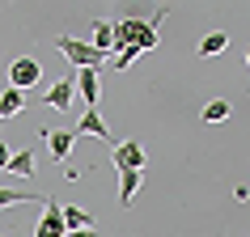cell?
I'll use <instances>...</instances> for the list:
<instances>
[{"instance_id": "obj_12", "label": "cell", "mask_w": 250, "mask_h": 237, "mask_svg": "<svg viewBox=\"0 0 250 237\" xmlns=\"http://www.w3.org/2000/svg\"><path fill=\"white\" fill-rule=\"evenodd\" d=\"M225 47H229V34H225V30H212V34L199 39V55H204V59H208V55H221Z\"/></svg>"}, {"instance_id": "obj_8", "label": "cell", "mask_w": 250, "mask_h": 237, "mask_svg": "<svg viewBox=\"0 0 250 237\" xmlns=\"http://www.w3.org/2000/svg\"><path fill=\"white\" fill-rule=\"evenodd\" d=\"M140 182H145V174H140V170H119V203H123V208H132Z\"/></svg>"}, {"instance_id": "obj_2", "label": "cell", "mask_w": 250, "mask_h": 237, "mask_svg": "<svg viewBox=\"0 0 250 237\" xmlns=\"http://www.w3.org/2000/svg\"><path fill=\"white\" fill-rule=\"evenodd\" d=\"M39 80H42V64L34 59V55H21V59L9 64V85H13V89L26 93V89H34Z\"/></svg>"}, {"instance_id": "obj_5", "label": "cell", "mask_w": 250, "mask_h": 237, "mask_svg": "<svg viewBox=\"0 0 250 237\" xmlns=\"http://www.w3.org/2000/svg\"><path fill=\"white\" fill-rule=\"evenodd\" d=\"M72 136H93V140H106V144H115V136H110L106 118L98 115V110H85V115H81V123L72 127Z\"/></svg>"}, {"instance_id": "obj_11", "label": "cell", "mask_w": 250, "mask_h": 237, "mask_svg": "<svg viewBox=\"0 0 250 237\" xmlns=\"http://www.w3.org/2000/svg\"><path fill=\"white\" fill-rule=\"evenodd\" d=\"M9 174H17V178H34V148H17L13 157H9Z\"/></svg>"}, {"instance_id": "obj_6", "label": "cell", "mask_w": 250, "mask_h": 237, "mask_svg": "<svg viewBox=\"0 0 250 237\" xmlns=\"http://www.w3.org/2000/svg\"><path fill=\"white\" fill-rule=\"evenodd\" d=\"M72 98H77V77H64V80H55L51 89H47V98H42V102L51 106V110H68V106H72Z\"/></svg>"}, {"instance_id": "obj_17", "label": "cell", "mask_w": 250, "mask_h": 237, "mask_svg": "<svg viewBox=\"0 0 250 237\" xmlns=\"http://www.w3.org/2000/svg\"><path fill=\"white\" fill-rule=\"evenodd\" d=\"M136 55H140L136 47H123V51H115V68H119V72H123V68H132V59H136Z\"/></svg>"}, {"instance_id": "obj_16", "label": "cell", "mask_w": 250, "mask_h": 237, "mask_svg": "<svg viewBox=\"0 0 250 237\" xmlns=\"http://www.w3.org/2000/svg\"><path fill=\"white\" fill-rule=\"evenodd\" d=\"M225 118H229V102H225V98H216V102L204 106V123H225Z\"/></svg>"}, {"instance_id": "obj_10", "label": "cell", "mask_w": 250, "mask_h": 237, "mask_svg": "<svg viewBox=\"0 0 250 237\" xmlns=\"http://www.w3.org/2000/svg\"><path fill=\"white\" fill-rule=\"evenodd\" d=\"M93 51H102V55H110L115 51V26L110 21H93Z\"/></svg>"}, {"instance_id": "obj_20", "label": "cell", "mask_w": 250, "mask_h": 237, "mask_svg": "<svg viewBox=\"0 0 250 237\" xmlns=\"http://www.w3.org/2000/svg\"><path fill=\"white\" fill-rule=\"evenodd\" d=\"M246 64H250V51H246Z\"/></svg>"}, {"instance_id": "obj_15", "label": "cell", "mask_w": 250, "mask_h": 237, "mask_svg": "<svg viewBox=\"0 0 250 237\" xmlns=\"http://www.w3.org/2000/svg\"><path fill=\"white\" fill-rule=\"evenodd\" d=\"M161 17H166V9H161L153 21H148V30L140 34V42H136V51H153V47H157V26H161Z\"/></svg>"}, {"instance_id": "obj_3", "label": "cell", "mask_w": 250, "mask_h": 237, "mask_svg": "<svg viewBox=\"0 0 250 237\" xmlns=\"http://www.w3.org/2000/svg\"><path fill=\"white\" fill-rule=\"evenodd\" d=\"M110 161H115V170H140V174H145V165H148L145 148L136 144V140H123V144H115V148H110Z\"/></svg>"}, {"instance_id": "obj_4", "label": "cell", "mask_w": 250, "mask_h": 237, "mask_svg": "<svg viewBox=\"0 0 250 237\" xmlns=\"http://www.w3.org/2000/svg\"><path fill=\"white\" fill-rule=\"evenodd\" d=\"M77 98L89 110H98V98H102V80H98V68H81L77 72Z\"/></svg>"}, {"instance_id": "obj_19", "label": "cell", "mask_w": 250, "mask_h": 237, "mask_svg": "<svg viewBox=\"0 0 250 237\" xmlns=\"http://www.w3.org/2000/svg\"><path fill=\"white\" fill-rule=\"evenodd\" d=\"M68 237H102L98 229H81V233H68Z\"/></svg>"}, {"instance_id": "obj_1", "label": "cell", "mask_w": 250, "mask_h": 237, "mask_svg": "<svg viewBox=\"0 0 250 237\" xmlns=\"http://www.w3.org/2000/svg\"><path fill=\"white\" fill-rule=\"evenodd\" d=\"M55 47L68 55V64H77V72H81V68H98V64H106V59H110V55L93 51V42H81V39H72V34H60V39H55Z\"/></svg>"}, {"instance_id": "obj_7", "label": "cell", "mask_w": 250, "mask_h": 237, "mask_svg": "<svg viewBox=\"0 0 250 237\" xmlns=\"http://www.w3.org/2000/svg\"><path fill=\"white\" fill-rule=\"evenodd\" d=\"M47 148H51V157L55 161H68V153H72V144H77V136L72 132H60V127H47Z\"/></svg>"}, {"instance_id": "obj_13", "label": "cell", "mask_w": 250, "mask_h": 237, "mask_svg": "<svg viewBox=\"0 0 250 237\" xmlns=\"http://www.w3.org/2000/svg\"><path fill=\"white\" fill-rule=\"evenodd\" d=\"M64 229L68 233H81V229H93V216L85 208H64Z\"/></svg>"}, {"instance_id": "obj_18", "label": "cell", "mask_w": 250, "mask_h": 237, "mask_svg": "<svg viewBox=\"0 0 250 237\" xmlns=\"http://www.w3.org/2000/svg\"><path fill=\"white\" fill-rule=\"evenodd\" d=\"M9 157H13V153H9V144L0 140V170H9Z\"/></svg>"}, {"instance_id": "obj_9", "label": "cell", "mask_w": 250, "mask_h": 237, "mask_svg": "<svg viewBox=\"0 0 250 237\" xmlns=\"http://www.w3.org/2000/svg\"><path fill=\"white\" fill-rule=\"evenodd\" d=\"M21 110H26V93L9 85V89L0 93V118H13V115H21Z\"/></svg>"}, {"instance_id": "obj_14", "label": "cell", "mask_w": 250, "mask_h": 237, "mask_svg": "<svg viewBox=\"0 0 250 237\" xmlns=\"http://www.w3.org/2000/svg\"><path fill=\"white\" fill-rule=\"evenodd\" d=\"M47 195H30V191H13V186H0V208H13V203H42Z\"/></svg>"}]
</instances>
